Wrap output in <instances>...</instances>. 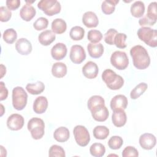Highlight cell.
<instances>
[{"label": "cell", "mask_w": 157, "mask_h": 157, "mask_svg": "<svg viewBox=\"0 0 157 157\" xmlns=\"http://www.w3.org/2000/svg\"><path fill=\"white\" fill-rule=\"evenodd\" d=\"M130 55L132 58L133 65L137 69H145L149 66L150 58L143 46L137 45L132 47L130 50Z\"/></svg>", "instance_id": "cell-1"}, {"label": "cell", "mask_w": 157, "mask_h": 157, "mask_svg": "<svg viewBox=\"0 0 157 157\" xmlns=\"http://www.w3.org/2000/svg\"><path fill=\"white\" fill-rule=\"evenodd\" d=\"M102 79L105 83L107 86L112 90H119L124 85V79L123 77L109 69L103 71Z\"/></svg>", "instance_id": "cell-2"}, {"label": "cell", "mask_w": 157, "mask_h": 157, "mask_svg": "<svg viewBox=\"0 0 157 157\" xmlns=\"http://www.w3.org/2000/svg\"><path fill=\"white\" fill-rule=\"evenodd\" d=\"M27 128L32 137L35 140L40 139L45 133V124L41 118L34 117L28 121Z\"/></svg>", "instance_id": "cell-3"}, {"label": "cell", "mask_w": 157, "mask_h": 157, "mask_svg": "<svg viewBox=\"0 0 157 157\" xmlns=\"http://www.w3.org/2000/svg\"><path fill=\"white\" fill-rule=\"evenodd\" d=\"M137 36L140 40L151 47L157 46V31L150 27H141L137 31Z\"/></svg>", "instance_id": "cell-4"}, {"label": "cell", "mask_w": 157, "mask_h": 157, "mask_svg": "<svg viewBox=\"0 0 157 157\" xmlns=\"http://www.w3.org/2000/svg\"><path fill=\"white\" fill-rule=\"evenodd\" d=\"M28 94L21 86H16L12 90V105L17 110H23L26 105Z\"/></svg>", "instance_id": "cell-5"}, {"label": "cell", "mask_w": 157, "mask_h": 157, "mask_svg": "<svg viewBox=\"0 0 157 157\" xmlns=\"http://www.w3.org/2000/svg\"><path fill=\"white\" fill-rule=\"evenodd\" d=\"M37 7L48 16L58 14L61 9L60 3L56 0H41L38 2Z\"/></svg>", "instance_id": "cell-6"}, {"label": "cell", "mask_w": 157, "mask_h": 157, "mask_svg": "<svg viewBox=\"0 0 157 157\" xmlns=\"http://www.w3.org/2000/svg\"><path fill=\"white\" fill-rule=\"evenodd\" d=\"M73 134L77 144L81 147L86 146L90 141V136L88 129L82 125H77L74 127Z\"/></svg>", "instance_id": "cell-7"}, {"label": "cell", "mask_w": 157, "mask_h": 157, "mask_svg": "<svg viewBox=\"0 0 157 157\" xmlns=\"http://www.w3.org/2000/svg\"><path fill=\"white\" fill-rule=\"evenodd\" d=\"M112 65L118 70L125 69L129 64V59L124 52L115 51L110 56Z\"/></svg>", "instance_id": "cell-8"}, {"label": "cell", "mask_w": 157, "mask_h": 157, "mask_svg": "<svg viewBox=\"0 0 157 157\" xmlns=\"http://www.w3.org/2000/svg\"><path fill=\"white\" fill-rule=\"evenodd\" d=\"M69 57L74 64L82 63L86 58V53L83 47L80 45H72L71 48Z\"/></svg>", "instance_id": "cell-9"}, {"label": "cell", "mask_w": 157, "mask_h": 157, "mask_svg": "<svg viewBox=\"0 0 157 157\" xmlns=\"http://www.w3.org/2000/svg\"><path fill=\"white\" fill-rule=\"evenodd\" d=\"M25 120L22 115L18 113H13L10 115L7 120V126L9 129L12 131H18L24 125Z\"/></svg>", "instance_id": "cell-10"}, {"label": "cell", "mask_w": 157, "mask_h": 157, "mask_svg": "<svg viewBox=\"0 0 157 157\" xmlns=\"http://www.w3.org/2000/svg\"><path fill=\"white\" fill-rule=\"evenodd\" d=\"M93 119L97 121L102 122L105 121L109 115V112L105 105H98L91 110Z\"/></svg>", "instance_id": "cell-11"}, {"label": "cell", "mask_w": 157, "mask_h": 157, "mask_svg": "<svg viewBox=\"0 0 157 157\" xmlns=\"http://www.w3.org/2000/svg\"><path fill=\"white\" fill-rule=\"evenodd\" d=\"M139 144L145 150H151L156 145L155 136L150 133H144L139 137Z\"/></svg>", "instance_id": "cell-12"}, {"label": "cell", "mask_w": 157, "mask_h": 157, "mask_svg": "<svg viewBox=\"0 0 157 157\" xmlns=\"http://www.w3.org/2000/svg\"><path fill=\"white\" fill-rule=\"evenodd\" d=\"M15 49L20 55H28L31 52L33 47L31 42L27 39L20 38L15 44Z\"/></svg>", "instance_id": "cell-13"}, {"label": "cell", "mask_w": 157, "mask_h": 157, "mask_svg": "<svg viewBox=\"0 0 157 157\" xmlns=\"http://www.w3.org/2000/svg\"><path fill=\"white\" fill-rule=\"evenodd\" d=\"M99 72L98 65L93 61H88L82 67V73L83 75L88 79L96 78Z\"/></svg>", "instance_id": "cell-14"}, {"label": "cell", "mask_w": 157, "mask_h": 157, "mask_svg": "<svg viewBox=\"0 0 157 157\" xmlns=\"http://www.w3.org/2000/svg\"><path fill=\"white\" fill-rule=\"evenodd\" d=\"M128 103V99L124 95L118 94L111 99L110 106L113 111L118 109L124 110L127 107Z\"/></svg>", "instance_id": "cell-15"}, {"label": "cell", "mask_w": 157, "mask_h": 157, "mask_svg": "<svg viewBox=\"0 0 157 157\" xmlns=\"http://www.w3.org/2000/svg\"><path fill=\"white\" fill-rule=\"evenodd\" d=\"M67 49L66 45L63 43H56L51 49V55L55 60L63 59L67 54Z\"/></svg>", "instance_id": "cell-16"}, {"label": "cell", "mask_w": 157, "mask_h": 157, "mask_svg": "<svg viewBox=\"0 0 157 157\" xmlns=\"http://www.w3.org/2000/svg\"><path fill=\"white\" fill-rule=\"evenodd\" d=\"M112 121L116 127L123 126L127 121L126 114L123 109L113 110L112 116Z\"/></svg>", "instance_id": "cell-17"}, {"label": "cell", "mask_w": 157, "mask_h": 157, "mask_svg": "<svg viewBox=\"0 0 157 157\" xmlns=\"http://www.w3.org/2000/svg\"><path fill=\"white\" fill-rule=\"evenodd\" d=\"M82 22L87 28H95L99 23V20L96 14L91 11L84 13L82 16Z\"/></svg>", "instance_id": "cell-18"}, {"label": "cell", "mask_w": 157, "mask_h": 157, "mask_svg": "<svg viewBox=\"0 0 157 157\" xmlns=\"http://www.w3.org/2000/svg\"><path fill=\"white\" fill-rule=\"evenodd\" d=\"M48 100L46 97L40 96L34 100L33 103V110L37 114L44 113L48 107Z\"/></svg>", "instance_id": "cell-19"}, {"label": "cell", "mask_w": 157, "mask_h": 157, "mask_svg": "<svg viewBox=\"0 0 157 157\" xmlns=\"http://www.w3.org/2000/svg\"><path fill=\"white\" fill-rule=\"evenodd\" d=\"M36 10L35 8L29 4H25L20 11V17L26 21H31L36 15Z\"/></svg>", "instance_id": "cell-20"}, {"label": "cell", "mask_w": 157, "mask_h": 157, "mask_svg": "<svg viewBox=\"0 0 157 157\" xmlns=\"http://www.w3.org/2000/svg\"><path fill=\"white\" fill-rule=\"evenodd\" d=\"M56 38V35L51 30H45L39 34L38 40L40 44L44 46L50 45Z\"/></svg>", "instance_id": "cell-21"}, {"label": "cell", "mask_w": 157, "mask_h": 157, "mask_svg": "<svg viewBox=\"0 0 157 157\" xmlns=\"http://www.w3.org/2000/svg\"><path fill=\"white\" fill-rule=\"evenodd\" d=\"M87 50L90 56L93 58H100L104 53V47L101 43H89L87 45Z\"/></svg>", "instance_id": "cell-22"}, {"label": "cell", "mask_w": 157, "mask_h": 157, "mask_svg": "<svg viewBox=\"0 0 157 157\" xmlns=\"http://www.w3.org/2000/svg\"><path fill=\"white\" fill-rule=\"evenodd\" d=\"M70 136L69 129L64 127L61 126L55 129L53 133L54 139L59 142H66Z\"/></svg>", "instance_id": "cell-23"}, {"label": "cell", "mask_w": 157, "mask_h": 157, "mask_svg": "<svg viewBox=\"0 0 157 157\" xmlns=\"http://www.w3.org/2000/svg\"><path fill=\"white\" fill-rule=\"evenodd\" d=\"M52 74L56 78H62L67 74V66L61 62L54 63L52 67Z\"/></svg>", "instance_id": "cell-24"}, {"label": "cell", "mask_w": 157, "mask_h": 157, "mask_svg": "<svg viewBox=\"0 0 157 157\" xmlns=\"http://www.w3.org/2000/svg\"><path fill=\"white\" fill-rule=\"evenodd\" d=\"M51 28L53 33L61 34L66 31L67 24L64 20L61 18H56L52 21Z\"/></svg>", "instance_id": "cell-25"}, {"label": "cell", "mask_w": 157, "mask_h": 157, "mask_svg": "<svg viewBox=\"0 0 157 157\" xmlns=\"http://www.w3.org/2000/svg\"><path fill=\"white\" fill-rule=\"evenodd\" d=\"M130 11L131 15L136 17L139 18L143 16L145 12V5L141 1H135L131 6Z\"/></svg>", "instance_id": "cell-26"}, {"label": "cell", "mask_w": 157, "mask_h": 157, "mask_svg": "<svg viewBox=\"0 0 157 157\" xmlns=\"http://www.w3.org/2000/svg\"><path fill=\"white\" fill-rule=\"evenodd\" d=\"M27 91L33 95H37L42 93L45 90V85L42 82L37 81L34 83H28L26 86Z\"/></svg>", "instance_id": "cell-27"}, {"label": "cell", "mask_w": 157, "mask_h": 157, "mask_svg": "<svg viewBox=\"0 0 157 157\" xmlns=\"http://www.w3.org/2000/svg\"><path fill=\"white\" fill-rule=\"evenodd\" d=\"M93 134L96 139L104 140L109 135V129L105 126H96L93 129Z\"/></svg>", "instance_id": "cell-28"}, {"label": "cell", "mask_w": 157, "mask_h": 157, "mask_svg": "<svg viewBox=\"0 0 157 157\" xmlns=\"http://www.w3.org/2000/svg\"><path fill=\"white\" fill-rule=\"evenodd\" d=\"M119 2L118 0H105L101 5V9L104 13L106 15L112 14L115 9V6Z\"/></svg>", "instance_id": "cell-29"}, {"label": "cell", "mask_w": 157, "mask_h": 157, "mask_svg": "<svg viewBox=\"0 0 157 157\" xmlns=\"http://www.w3.org/2000/svg\"><path fill=\"white\" fill-rule=\"evenodd\" d=\"M91 155L95 157H101L105 153V148L104 145L101 143H94L90 148Z\"/></svg>", "instance_id": "cell-30"}, {"label": "cell", "mask_w": 157, "mask_h": 157, "mask_svg": "<svg viewBox=\"0 0 157 157\" xmlns=\"http://www.w3.org/2000/svg\"><path fill=\"white\" fill-rule=\"evenodd\" d=\"M148 85L144 82L140 83L132 89L130 93V97L132 99H136L139 98L147 90Z\"/></svg>", "instance_id": "cell-31"}, {"label": "cell", "mask_w": 157, "mask_h": 157, "mask_svg": "<svg viewBox=\"0 0 157 157\" xmlns=\"http://www.w3.org/2000/svg\"><path fill=\"white\" fill-rule=\"evenodd\" d=\"M85 34V30L83 28L78 26L72 27L69 32L70 37L74 40H82Z\"/></svg>", "instance_id": "cell-32"}, {"label": "cell", "mask_w": 157, "mask_h": 157, "mask_svg": "<svg viewBox=\"0 0 157 157\" xmlns=\"http://www.w3.org/2000/svg\"><path fill=\"white\" fill-rule=\"evenodd\" d=\"M100 105H105V101L102 96L99 95L91 96L87 102V107L90 110Z\"/></svg>", "instance_id": "cell-33"}, {"label": "cell", "mask_w": 157, "mask_h": 157, "mask_svg": "<svg viewBox=\"0 0 157 157\" xmlns=\"http://www.w3.org/2000/svg\"><path fill=\"white\" fill-rule=\"evenodd\" d=\"M4 40L9 44H13L17 38V33L13 28H9L6 29L2 34Z\"/></svg>", "instance_id": "cell-34"}, {"label": "cell", "mask_w": 157, "mask_h": 157, "mask_svg": "<svg viewBox=\"0 0 157 157\" xmlns=\"http://www.w3.org/2000/svg\"><path fill=\"white\" fill-rule=\"evenodd\" d=\"M123 144V139L120 136H113L111 137L108 141V145L110 148L118 150L121 148Z\"/></svg>", "instance_id": "cell-35"}, {"label": "cell", "mask_w": 157, "mask_h": 157, "mask_svg": "<svg viewBox=\"0 0 157 157\" xmlns=\"http://www.w3.org/2000/svg\"><path fill=\"white\" fill-rule=\"evenodd\" d=\"M48 156L50 157H64L66 154L65 151L63 147L58 145H53L49 149Z\"/></svg>", "instance_id": "cell-36"}, {"label": "cell", "mask_w": 157, "mask_h": 157, "mask_svg": "<svg viewBox=\"0 0 157 157\" xmlns=\"http://www.w3.org/2000/svg\"><path fill=\"white\" fill-rule=\"evenodd\" d=\"M127 36L124 33H118L114 38V45L119 48H124L126 47L127 45L126 44Z\"/></svg>", "instance_id": "cell-37"}, {"label": "cell", "mask_w": 157, "mask_h": 157, "mask_svg": "<svg viewBox=\"0 0 157 157\" xmlns=\"http://www.w3.org/2000/svg\"><path fill=\"white\" fill-rule=\"evenodd\" d=\"M87 37L91 43H98L102 39V34L98 30L91 29L88 31Z\"/></svg>", "instance_id": "cell-38"}, {"label": "cell", "mask_w": 157, "mask_h": 157, "mask_svg": "<svg viewBox=\"0 0 157 157\" xmlns=\"http://www.w3.org/2000/svg\"><path fill=\"white\" fill-rule=\"evenodd\" d=\"M48 25V20L45 17L38 18L33 23V27L37 31L45 29L47 28Z\"/></svg>", "instance_id": "cell-39"}, {"label": "cell", "mask_w": 157, "mask_h": 157, "mask_svg": "<svg viewBox=\"0 0 157 157\" xmlns=\"http://www.w3.org/2000/svg\"><path fill=\"white\" fill-rule=\"evenodd\" d=\"M156 2H152L150 3V4L148 6L147 8V17L153 20L156 21Z\"/></svg>", "instance_id": "cell-40"}, {"label": "cell", "mask_w": 157, "mask_h": 157, "mask_svg": "<svg viewBox=\"0 0 157 157\" xmlns=\"http://www.w3.org/2000/svg\"><path fill=\"white\" fill-rule=\"evenodd\" d=\"M118 31L113 28L109 29L104 34V41L109 45H114V38Z\"/></svg>", "instance_id": "cell-41"}, {"label": "cell", "mask_w": 157, "mask_h": 157, "mask_svg": "<svg viewBox=\"0 0 157 157\" xmlns=\"http://www.w3.org/2000/svg\"><path fill=\"white\" fill-rule=\"evenodd\" d=\"M12 17L11 11L5 6L0 7V20L2 22L8 21Z\"/></svg>", "instance_id": "cell-42"}, {"label": "cell", "mask_w": 157, "mask_h": 157, "mask_svg": "<svg viewBox=\"0 0 157 157\" xmlns=\"http://www.w3.org/2000/svg\"><path fill=\"white\" fill-rule=\"evenodd\" d=\"M139 153L137 150L132 146H127L124 148L122 152L123 157H128V156H138Z\"/></svg>", "instance_id": "cell-43"}, {"label": "cell", "mask_w": 157, "mask_h": 157, "mask_svg": "<svg viewBox=\"0 0 157 157\" xmlns=\"http://www.w3.org/2000/svg\"><path fill=\"white\" fill-rule=\"evenodd\" d=\"M6 3L7 8L10 10H15L20 6V0H7Z\"/></svg>", "instance_id": "cell-44"}, {"label": "cell", "mask_w": 157, "mask_h": 157, "mask_svg": "<svg viewBox=\"0 0 157 157\" xmlns=\"http://www.w3.org/2000/svg\"><path fill=\"white\" fill-rule=\"evenodd\" d=\"M156 21L151 20L148 18L147 15L144 16L142 18H140L139 20V24L144 27V26H153L156 23Z\"/></svg>", "instance_id": "cell-45"}, {"label": "cell", "mask_w": 157, "mask_h": 157, "mask_svg": "<svg viewBox=\"0 0 157 157\" xmlns=\"http://www.w3.org/2000/svg\"><path fill=\"white\" fill-rule=\"evenodd\" d=\"M8 96V90L3 82H0V100L3 101Z\"/></svg>", "instance_id": "cell-46"}, {"label": "cell", "mask_w": 157, "mask_h": 157, "mask_svg": "<svg viewBox=\"0 0 157 157\" xmlns=\"http://www.w3.org/2000/svg\"><path fill=\"white\" fill-rule=\"evenodd\" d=\"M1 78H2L6 74V67L3 64H1Z\"/></svg>", "instance_id": "cell-47"}, {"label": "cell", "mask_w": 157, "mask_h": 157, "mask_svg": "<svg viewBox=\"0 0 157 157\" xmlns=\"http://www.w3.org/2000/svg\"><path fill=\"white\" fill-rule=\"evenodd\" d=\"M1 116H2L3 113H4V106L2 105V104H1Z\"/></svg>", "instance_id": "cell-48"}]
</instances>
